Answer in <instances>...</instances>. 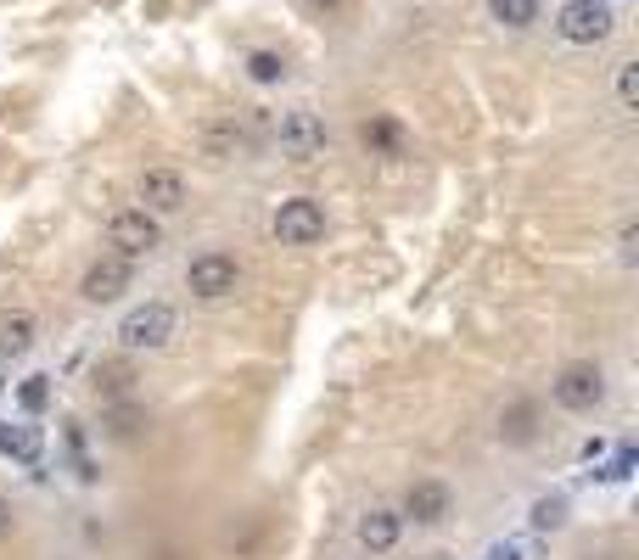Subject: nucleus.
I'll list each match as a JSON object with an SVG mask.
<instances>
[{"mask_svg": "<svg viewBox=\"0 0 639 560\" xmlns=\"http://www.w3.org/2000/svg\"><path fill=\"white\" fill-rule=\"evenodd\" d=\"M0 387H6V381H0Z\"/></svg>", "mask_w": 639, "mask_h": 560, "instance_id": "nucleus-27", "label": "nucleus"}, {"mask_svg": "<svg viewBox=\"0 0 639 560\" xmlns=\"http://www.w3.org/2000/svg\"><path fill=\"white\" fill-rule=\"evenodd\" d=\"M617 101H623V112L639 107V62H617Z\"/></svg>", "mask_w": 639, "mask_h": 560, "instance_id": "nucleus-19", "label": "nucleus"}, {"mask_svg": "<svg viewBox=\"0 0 639 560\" xmlns=\"http://www.w3.org/2000/svg\"><path fill=\"white\" fill-rule=\"evenodd\" d=\"M488 17L499 28H533L539 23V0H488Z\"/></svg>", "mask_w": 639, "mask_h": 560, "instance_id": "nucleus-16", "label": "nucleus"}, {"mask_svg": "<svg viewBox=\"0 0 639 560\" xmlns=\"http://www.w3.org/2000/svg\"><path fill=\"white\" fill-rule=\"evenodd\" d=\"M0 454H12V460H23V465H40V454H45L40 426H12V420H0Z\"/></svg>", "mask_w": 639, "mask_h": 560, "instance_id": "nucleus-14", "label": "nucleus"}, {"mask_svg": "<svg viewBox=\"0 0 639 560\" xmlns=\"http://www.w3.org/2000/svg\"><path fill=\"white\" fill-rule=\"evenodd\" d=\"M107 241L118 247V258H146V252L163 241V230H157V213H146V208L113 213V224H107Z\"/></svg>", "mask_w": 639, "mask_h": 560, "instance_id": "nucleus-7", "label": "nucleus"}, {"mask_svg": "<svg viewBox=\"0 0 639 560\" xmlns=\"http://www.w3.org/2000/svg\"><path fill=\"white\" fill-rule=\"evenodd\" d=\"M129 286H135V269H129V258H101V264L85 269V280H79V297H85V303H118Z\"/></svg>", "mask_w": 639, "mask_h": 560, "instance_id": "nucleus-9", "label": "nucleus"}, {"mask_svg": "<svg viewBox=\"0 0 639 560\" xmlns=\"http://www.w3.org/2000/svg\"><path fill=\"white\" fill-rule=\"evenodd\" d=\"M275 241L281 247H314V241H326V208L314 202V196H292L275 208Z\"/></svg>", "mask_w": 639, "mask_h": 560, "instance_id": "nucleus-4", "label": "nucleus"}, {"mask_svg": "<svg viewBox=\"0 0 639 560\" xmlns=\"http://www.w3.org/2000/svg\"><path fill=\"white\" fill-rule=\"evenodd\" d=\"M34 348V314H6L0 320V353L6 359H23Z\"/></svg>", "mask_w": 639, "mask_h": 560, "instance_id": "nucleus-15", "label": "nucleus"}, {"mask_svg": "<svg viewBox=\"0 0 639 560\" xmlns=\"http://www.w3.org/2000/svg\"><path fill=\"white\" fill-rule=\"evenodd\" d=\"M197 146H202L208 163H230V157L242 152V124H236V112H213V118H202Z\"/></svg>", "mask_w": 639, "mask_h": 560, "instance_id": "nucleus-11", "label": "nucleus"}, {"mask_svg": "<svg viewBox=\"0 0 639 560\" xmlns=\"http://www.w3.org/2000/svg\"><path fill=\"white\" fill-rule=\"evenodd\" d=\"M398 532H404V516H398V510H370V516L359 521V544H365L370 555H387V549L398 544Z\"/></svg>", "mask_w": 639, "mask_h": 560, "instance_id": "nucleus-12", "label": "nucleus"}, {"mask_svg": "<svg viewBox=\"0 0 639 560\" xmlns=\"http://www.w3.org/2000/svg\"><path fill=\"white\" fill-rule=\"evenodd\" d=\"M303 6H309V12H320V17H326V12H342L348 0H303Z\"/></svg>", "mask_w": 639, "mask_h": 560, "instance_id": "nucleus-26", "label": "nucleus"}, {"mask_svg": "<svg viewBox=\"0 0 639 560\" xmlns=\"http://www.w3.org/2000/svg\"><path fill=\"white\" fill-rule=\"evenodd\" d=\"M449 510H455L449 482H415L410 499H404V521H415V527H443Z\"/></svg>", "mask_w": 639, "mask_h": 560, "instance_id": "nucleus-10", "label": "nucleus"}, {"mask_svg": "<svg viewBox=\"0 0 639 560\" xmlns=\"http://www.w3.org/2000/svg\"><path fill=\"white\" fill-rule=\"evenodd\" d=\"M527 521H533V532H561L567 527V499H561V493H544Z\"/></svg>", "mask_w": 639, "mask_h": 560, "instance_id": "nucleus-17", "label": "nucleus"}, {"mask_svg": "<svg viewBox=\"0 0 639 560\" xmlns=\"http://www.w3.org/2000/svg\"><path fill=\"white\" fill-rule=\"evenodd\" d=\"M236 280H242V264L230 258V252H202L185 264V292L202 297V303H219V297L236 292Z\"/></svg>", "mask_w": 639, "mask_h": 560, "instance_id": "nucleus-3", "label": "nucleus"}, {"mask_svg": "<svg viewBox=\"0 0 639 560\" xmlns=\"http://www.w3.org/2000/svg\"><path fill=\"white\" fill-rule=\"evenodd\" d=\"M17 527V510H12V499H0V538Z\"/></svg>", "mask_w": 639, "mask_h": 560, "instance_id": "nucleus-25", "label": "nucleus"}, {"mask_svg": "<svg viewBox=\"0 0 639 560\" xmlns=\"http://www.w3.org/2000/svg\"><path fill=\"white\" fill-rule=\"evenodd\" d=\"M550 398L567 409V415H595V409L606 404V370H600V364H589V359L567 364V370L555 376Z\"/></svg>", "mask_w": 639, "mask_h": 560, "instance_id": "nucleus-1", "label": "nucleus"}, {"mask_svg": "<svg viewBox=\"0 0 639 560\" xmlns=\"http://www.w3.org/2000/svg\"><path fill=\"white\" fill-rule=\"evenodd\" d=\"M611 28H617V12L606 0H567L555 12V34L567 45H600V40H611Z\"/></svg>", "mask_w": 639, "mask_h": 560, "instance_id": "nucleus-2", "label": "nucleus"}, {"mask_svg": "<svg viewBox=\"0 0 639 560\" xmlns=\"http://www.w3.org/2000/svg\"><path fill=\"white\" fill-rule=\"evenodd\" d=\"M281 152L292 163H314V157H326V124H320V112L314 107H292L281 118Z\"/></svg>", "mask_w": 639, "mask_h": 560, "instance_id": "nucleus-6", "label": "nucleus"}, {"mask_svg": "<svg viewBox=\"0 0 639 560\" xmlns=\"http://www.w3.org/2000/svg\"><path fill=\"white\" fill-rule=\"evenodd\" d=\"M191 202V185H185L180 168H146L141 174V208L146 213H180Z\"/></svg>", "mask_w": 639, "mask_h": 560, "instance_id": "nucleus-8", "label": "nucleus"}, {"mask_svg": "<svg viewBox=\"0 0 639 560\" xmlns=\"http://www.w3.org/2000/svg\"><path fill=\"white\" fill-rule=\"evenodd\" d=\"M365 140H370V146H387V152H398V146H404V129H398L393 118H376V124L365 129Z\"/></svg>", "mask_w": 639, "mask_h": 560, "instance_id": "nucleus-20", "label": "nucleus"}, {"mask_svg": "<svg viewBox=\"0 0 639 560\" xmlns=\"http://www.w3.org/2000/svg\"><path fill=\"white\" fill-rule=\"evenodd\" d=\"M499 437H505L511 448L533 443V437H539V404H533V398H516V404L499 415Z\"/></svg>", "mask_w": 639, "mask_h": 560, "instance_id": "nucleus-13", "label": "nucleus"}, {"mask_svg": "<svg viewBox=\"0 0 639 560\" xmlns=\"http://www.w3.org/2000/svg\"><path fill=\"white\" fill-rule=\"evenodd\" d=\"M17 398H23V409H29V415H40V409H45V398H51V387H45V376H29Z\"/></svg>", "mask_w": 639, "mask_h": 560, "instance_id": "nucleus-21", "label": "nucleus"}, {"mask_svg": "<svg viewBox=\"0 0 639 560\" xmlns=\"http://www.w3.org/2000/svg\"><path fill=\"white\" fill-rule=\"evenodd\" d=\"M488 560H527V549L522 544H494V549H488Z\"/></svg>", "mask_w": 639, "mask_h": 560, "instance_id": "nucleus-24", "label": "nucleus"}, {"mask_svg": "<svg viewBox=\"0 0 639 560\" xmlns=\"http://www.w3.org/2000/svg\"><path fill=\"white\" fill-rule=\"evenodd\" d=\"M174 336V308L169 303H146V308H129L124 325H118V342L124 353H152Z\"/></svg>", "mask_w": 639, "mask_h": 560, "instance_id": "nucleus-5", "label": "nucleus"}, {"mask_svg": "<svg viewBox=\"0 0 639 560\" xmlns=\"http://www.w3.org/2000/svg\"><path fill=\"white\" fill-rule=\"evenodd\" d=\"M628 471H634V448L623 443V448H617V454H611V465H606V471H600V476H606V482H623Z\"/></svg>", "mask_w": 639, "mask_h": 560, "instance_id": "nucleus-22", "label": "nucleus"}, {"mask_svg": "<svg viewBox=\"0 0 639 560\" xmlns=\"http://www.w3.org/2000/svg\"><path fill=\"white\" fill-rule=\"evenodd\" d=\"M247 79L253 84H281L286 79V56L281 51H253L247 56Z\"/></svg>", "mask_w": 639, "mask_h": 560, "instance_id": "nucleus-18", "label": "nucleus"}, {"mask_svg": "<svg viewBox=\"0 0 639 560\" xmlns=\"http://www.w3.org/2000/svg\"><path fill=\"white\" fill-rule=\"evenodd\" d=\"M634 241H639V224L628 219V224H623V236H617V258H623V264H634Z\"/></svg>", "mask_w": 639, "mask_h": 560, "instance_id": "nucleus-23", "label": "nucleus"}]
</instances>
